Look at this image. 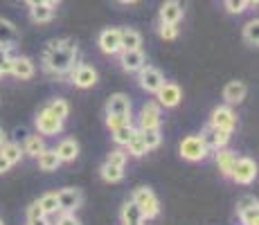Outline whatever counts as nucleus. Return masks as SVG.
I'll return each instance as SVG.
<instances>
[{
    "mask_svg": "<svg viewBox=\"0 0 259 225\" xmlns=\"http://www.w3.org/2000/svg\"><path fill=\"white\" fill-rule=\"evenodd\" d=\"M74 59H77V43L72 38L66 41H50L46 57H43V68L48 74L54 77H63L66 72H70V68L74 66Z\"/></svg>",
    "mask_w": 259,
    "mask_h": 225,
    "instance_id": "obj_1",
    "label": "nucleus"
},
{
    "mask_svg": "<svg viewBox=\"0 0 259 225\" xmlns=\"http://www.w3.org/2000/svg\"><path fill=\"white\" fill-rule=\"evenodd\" d=\"M133 203L140 207L144 218H156L158 214H160V203H158L156 194L149 187H138L136 192H133Z\"/></svg>",
    "mask_w": 259,
    "mask_h": 225,
    "instance_id": "obj_2",
    "label": "nucleus"
},
{
    "mask_svg": "<svg viewBox=\"0 0 259 225\" xmlns=\"http://www.w3.org/2000/svg\"><path fill=\"white\" fill-rule=\"evenodd\" d=\"M230 178L235 180L237 185H250L252 180L257 178V164H255V160H250V158H237L235 160V167H232Z\"/></svg>",
    "mask_w": 259,
    "mask_h": 225,
    "instance_id": "obj_3",
    "label": "nucleus"
},
{
    "mask_svg": "<svg viewBox=\"0 0 259 225\" xmlns=\"http://www.w3.org/2000/svg\"><path fill=\"white\" fill-rule=\"evenodd\" d=\"M181 156L189 160V162H201V160H205V156H207V149L198 135H187L181 142Z\"/></svg>",
    "mask_w": 259,
    "mask_h": 225,
    "instance_id": "obj_4",
    "label": "nucleus"
},
{
    "mask_svg": "<svg viewBox=\"0 0 259 225\" xmlns=\"http://www.w3.org/2000/svg\"><path fill=\"white\" fill-rule=\"evenodd\" d=\"M230 135L232 133L226 131V128H217V126H210V124H207L198 138L203 140L207 151H217V149H223L228 142H230Z\"/></svg>",
    "mask_w": 259,
    "mask_h": 225,
    "instance_id": "obj_5",
    "label": "nucleus"
},
{
    "mask_svg": "<svg viewBox=\"0 0 259 225\" xmlns=\"http://www.w3.org/2000/svg\"><path fill=\"white\" fill-rule=\"evenodd\" d=\"M36 131L41 135H59L63 131V119H59L57 115L46 106L36 115Z\"/></svg>",
    "mask_w": 259,
    "mask_h": 225,
    "instance_id": "obj_6",
    "label": "nucleus"
},
{
    "mask_svg": "<svg viewBox=\"0 0 259 225\" xmlns=\"http://www.w3.org/2000/svg\"><path fill=\"white\" fill-rule=\"evenodd\" d=\"M138 81H140V88L147 90V93H158V88L165 83V77H162V72L158 68L153 66H142L138 70Z\"/></svg>",
    "mask_w": 259,
    "mask_h": 225,
    "instance_id": "obj_7",
    "label": "nucleus"
},
{
    "mask_svg": "<svg viewBox=\"0 0 259 225\" xmlns=\"http://www.w3.org/2000/svg\"><path fill=\"white\" fill-rule=\"evenodd\" d=\"M70 79L77 88H93L97 83V70L86 63H79L70 68Z\"/></svg>",
    "mask_w": 259,
    "mask_h": 225,
    "instance_id": "obj_8",
    "label": "nucleus"
},
{
    "mask_svg": "<svg viewBox=\"0 0 259 225\" xmlns=\"http://www.w3.org/2000/svg\"><path fill=\"white\" fill-rule=\"evenodd\" d=\"M210 126H217V128H226V131H235L237 128V115L230 106H219L212 111V117H210Z\"/></svg>",
    "mask_w": 259,
    "mask_h": 225,
    "instance_id": "obj_9",
    "label": "nucleus"
},
{
    "mask_svg": "<svg viewBox=\"0 0 259 225\" xmlns=\"http://www.w3.org/2000/svg\"><path fill=\"white\" fill-rule=\"evenodd\" d=\"M158 104L160 106H165V108H174V106H178L181 104V99H183V90L181 86H176V83H171V81H165L160 88H158Z\"/></svg>",
    "mask_w": 259,
    "mask_h": 225,
    "instance_id": "obj_10",
    "label": "nucleus"
},
{
    "mask_svg": "<svg viewBox=\"0 0 259 225\" xmlns=\"http://www.w3.org/2000/svg\"><path fill=\"white\" fill-rule=\"evenodd\" d=\"M119 63L126 72H138L142 66H147V57L142 50H119Z\"/></svg>",
    "mask_w": 259,
    "mask_h": 225,
    "instance_id": "obj_11",
    "label": "nucleus"
},
{
    "mask_svg": "<svg viewBox=\"0 0 259 225\" xmlns=\"http://www.w3.org/2000/svg\"><path fill=\"white\" fill-rule=\"evenodd\" d=\"M97 43H99V50H102L104 54H111V57L117 54L119 50H122V43H119V29L117 27L104 29V32L99 34Z\"/></svg>",
    "mask_w": 259,
    "mask_h": 225,
    "instance_id": "obj_12",
    "label": "nucleus"
},
{
    "mask_svg": "<svg viewBox=\"0 0 259 225\" xmlns=\"http://www.w3.org/2000/svg\"><path fill=\"white\" fill-rule=\"evenodd\" d=\"M59 198V212H74L77 207H81L83 203V196L79 189H72V187H66L57 194Z\"/></svg>",
    "mask_w": 259,
    "mask_h": 225,
    "instance_id": "obj_13",
    "label": "nucleus"
},
{
    "mask_svg": "<svg viewBox=\"0 0 259 225\" xmlns=\"http://www.w3.org/2000/svg\"><path fill=\"white\" fill-rule=\"evenodd\" d=\"M160 126V104L149 102L140 111V131L144 128H158Z\"/></svg>",
    "mask_w": 259,
    "mask_h": 225,
    "instance_id": "obj_14",
    "label": "nucleus"
},
{
    "mask_svg": "<svg viewBox=\"0 0 259 225\" xmlns=\"http://www.w3.org/2000/svg\"><path fill=\"white\" fill-rule=\"evenodd\" d=\"M183 12H185V3L183 0H167L160 7V23L176 25L183 18Z\"/></svg>",
    "mask_w": 259,
    "mask_h": 225,
    "instance_id": "obj_15",
    "label": "nucleus"
},
{
    "mask_svg": "<svg viewBox=\"0 0 259 225\" xmlns=\"http://www.w3.org/2000/svg\"><path fill=\"white\" fill-rule=\"evenodd\" d=\"M106 115H131V99L124 93L111 95L106 102Z\"/></svg>",
    "mask_w": 259,
    "mask_h": 225,
    "instance_id": "obj_16",
    "label": "nucleus"
},
{
    "mask_svg": "<svg viewBox=\"0 0 259 225\" xmlns=\"http://www.w3.org/2000/svg\"><path fill=\"white\" fill-rule=\"evenodd\" d=\"M9 72L14 74L16 79H32L34 77V63L29 61L27 57H12V68Z\"/></svg>",
    "mask_w": 259,
    "mask_h": 225,
    "instance_id": "obj_17",
    "label": "nucleus"
},
{
    "mask_svg": "<svg viewBox=\"0 0 259 225\" xmlns=\"http://www.w3.org/2000/svg\"><path fill=\"white\" fill-rule=\"evenodd\" d=\"M18 43V32L14 27V23H9L7 18L0 16V48H14Z\"/></svg>",
    "mask_w": 259,
    "mask_h": 225,
    "instance_id": "obj_18",
    "label": "nucleus"
},
{
    "mask_svg": "<svg viewBox=\"0 0 259 225\" xmlns=\"http://www.w3.org/2000/svg\"><path fill=\"white\" fill-rule=\"evenodd\" d=\"M235 151H230V149H217V167H219V171L223 173L226 178H230V173H232V167H235Z\"/></svg>",
    "mask_w": 259,
    "mask_h": 225,
    "instance_id": "obj_19",
    "label": "nucleus"
},
{
    "mask_svg": "<svg viewBox=\"0 0 259 225\" xmlns=\"http://www.w3.org/2000/svg\"><path fill=\"white\" fill-rule=\"evenodd\" d=\"M246 83L243 81H230L226 88H223V99L228 104H241L246 99Z\"/></svg>",
    "mask_w": 259,
    "mask_h": 225,
    "instance_id": "obj_20",
    "label": "nucleus"
},
{
    "mask_svg": "<svg viewBox=\"0 0 259 225\" xmlns=\"http://www.w3.org/2000/svg\"><path fill=\"white\" fill-rule=\"evenodd\" d=\"M119 43H122V50H140L142 36L138 29L124 27V29H119Z\"/></svg>",
    "mask_w": 259,
    "mask_h": 225,
    "instance_id": "obj_21",
    "label": "nucleus"
},
{
    "mask_svg": "<svg viewBox=\"0 0 259 225\" xmlns=\"http://www.w3.org/2000/svg\"><path fill=\"white\" fill-rule=\"evenodd\" d=\"M54 151H57L61 162H72V160H77V156H79V144L74 142V140H63V142H59V147L54 149Z\"/></svg>",
    "mask_w": 259,
    "mask_h": 225,
    "instance_id": "obj_22",
    "label": "nucleus"
},
{
    "mask_svg": "<svg viewBox=\"0 0 259 225\" xmlns=\"http://www.w3.org/2000/svg\"><path fill=\"white\" fill-rule=\"evenodd\" d=\"M36 160H38L41 171H57L59 164H61V160H59V156H57V151H54V149H43V151L36 156Z\"/></svg>",
    "mask_w": 259,
    "mask_h": 225,
    "instance_id": "obj_23",
    "label": "nucleus"
},
{
    "mask_svg": "<svg viewBox=\"0 0 259 225\" xmlns=\"http://www.w3.org/2000/svg\"><path fill=\"white\" fill-rule=\"evenodd\" d=\"M124 147H126V153H131L133 158H140V156L147 153V144H144V140H142V131H140V128H136V131H133L131 140H128Z\"/></svg>",
    "mask_w": 259,
    "mask_h": 225,
    "instance_id": "obj_24",
    "label": "nucleus"
},
{
    "mask_svg": "<svg viewBox=\"0 0 259 225\" xmlns=\"http://www.w3.org/2000/svg\"><path fill=\"white\" fill-rule=\"evenodd\" d=\"M29 18H32V23H50L54 18V7H50V5H36V7H29Z\"/></svg>",
    "mask_w": 259,
    "mask_h": 225,
    "instance_id": "obj_25",
    "label": "nucleus"
},
{
    "mask_svg": "<svg viewBox=\"0 0 259 225\" xmlns=\"http://www.w3.org/2000/svg\"><path fill=\"white\" fill-rule=\"evenodd\" d=\"M43 149H46V142H43L41 135H27V138H25V144H23V156L36 158Z\"/></svg>",
    "mask_w": 259,
    "mask_h": 225,
    "instance_id": "obj_26",
    "label": "nucleus"
},
{
    "mask_svg": "<svg viewBox=\"0 0 259 225\" xmlns=\"http://www.w3.org/2000/svg\"><path fill=\"white\" fill-rule=\"evenodd\" d=\"M142 221H144V216H142L140 207H138V205L133 203V201H128V203L122 207V223L128 225V223H142Z\"/></svg>",
    "mask_w": 259,
    "mask_h": 225,
    "instance_id": "obj_27",
    "label": "nucleus"
},
{
    "mask_svg": "<svg viewBox=\"0 0 259 225\" xmlns=\"http://www.w3.org/2000/svg\"><path fill=\"white\" fill-rule=\"evenodd\" d=\"M0 153L12 162V167L16 162H21V158H23V149H21V144H16V142H5L3 147H0Z\"/></svg>",
    "mask_w": 259,
    "mask_h": 225,
    "instance_id": "obj_28",
    "label": "nucleus"
},
{
    "mask_svg": "<svg viewBox=\"0 0 259 225\" xmlns=\"http://www.w3.org/2000/svg\"><path fill=\"white\" fill-rule=\"evenodd\" d=\"M99 173H102V178L106 180V183H119V180L124 178V167H115V164L104 162Z\"/></svg>",
    "mask_w": 259,
    "mask_h": 225,
    "instance_id": "obj_29",
    "label": "nucleus"
},
{
    "mask_svg": "<svg viewBox=\"0 0 259 225\" xmlns=\"http://www.w3.org/2000/svg\"><path fill=\"white\" fill-rule=\"evenodd\" d=\"M142 140H144V144H147V151L158 149V147H160V142H162L160 126H158V128H144V131H142Z\"/></svg>",
    "mask_w": 259,
    "mask_h": 225,
    "instance_id": "obj_30",
    "label": "nucleus"
},
{
    "mask_svg": "<svg viewBox=\"0 0 259 225\" xmlns=\"http://www.w3.org/2000/svg\"><path fill=\"white\" fill-rule=\"evenodd\" d=\"M38 205H41V209H43V214H46V216L59 212V198H57V194H46V196H41V198H38Z\"/></svg>",
    "mask_w": 259,
    "mask_h": 225,
    "instance_id": "obj_31",
    "label": "nucleus"
},
{
    "mask_svg": "<svg viewBox=\"0 0 259 225\" xmlns=\"http://www.w3.org/2000/svg\"><path fill=\"white\" fill-rule=\"evenodd\" d=\"M243 38H246L248 45L259 43V21L257 18H252V21L246 23V27H243Z\"/></svg>",
    "mask_w": 259,
    "mask_h": 225,
    "instance_id": "obj_32",
    "label": "nucleus"
},
{
    "mask_svg": "<svg viewBox=\"0 0 259 225\" xmlns=\"http://www.w3.org/2000/svg\"><path fill=\"white\" fill-rule=\"evenodd\" d=\"M133 131H136V128H133L131 124H124V126L115 128V131H111V133H113V140H115V144H119V147H124V144H126L128 140H131Z\"/></svg>",
    "mask_w": 259,
    "mask_h": 225,
    "instance_id": "obj_33",
    "label": "nucleus"
},
{
    "mask_svg": "<svg viewBox=\"0 0 259 225\" xmlns=\"http://www.w3.org/2000/svg\"><path fill=\"white\" fill-rule=\"evenodd\" d=\"M239 218H241L243 225H259V207L252 205V207H246L239 212Z\"/></svg>",
    "mask_w": 259,
    "mask_h": 225,
    "instance_id": "obj_34",
    "label": "nucleus"
},
{
    "mask_svg": "<svg viewBox=\"0 0 259 225\" xmlns=\"http://www.w3.org/2000/svg\"><path fill=\"white\" fill-rule=\"evenodd\" d=\"M50 111H52L54 115H57V117L59 119H66L68 117V113H70V106H68V102H66V99H52V102H50Z\"/></svg>",
    "mask_w": 259,
    "mask_h": 225,
    "instance_id": "obj_35",
    "label": "nucleus"
},
{
    "mask_svg": "<svg viewBox=\"0 0 259 225\" xmlns=\"http://www.w3.org/2000/svg\"><path fill=\"white\" fill-rule=\"evenodd\" d=\"M124 124H131V115H106V126L111 131L124 126Z\"/></svg>",
    "mask_w": 259,
    "mask_h": 225,
    "instance_id": "obj_36",
    "label": "nucleus"
},
{
    "mask_svg": "<svg viewBox=\"0 0 259 225\" xmlns=\"http://www.w3.org/2000/svg\"><path fill=\"white\" fill-rule=\"evenodd\" d=\"M12 50L14 48H0V77L7 74L12 68Z\"/></svg>",
    "mask_w": 259,
    "mask_h": 225,
    "instance_id": "obj_37",
    "label": "nucleus"
},
{
    "mask_svg": "<svg viewBox=\"0 0 259 225\" xmlns=\"http://www.w3.org/2000/svg\"><path fill=\"white\" fill-rule=\"evenodd\" d=\"M158 34H160V38H165V41H174V38L178 36V27L171 25V23H160Z\"/></svg>",
    "mask_w": 259,
    "mask_h": 225,
    "instance_id": "obj_38",
    "label": "nucleus"
},
{
    "mask_svg": "<svg viewBox=\"0 0 259 225\" xmlns=\"http://www.w3.org/2000/svg\"><path fill=\"white\" fill-rule=\"evenodd\" d=\"M106 162L115 164V167H124V162H126V153H124L122 149H115V151H111L106 156Z\"/></svg>",
    "mask_w": 259,
    "mask_h": 225,
    "instance_id": "obj_39",
    "label": "nucleus"
},
{
    "mask_svg": "<svg viewBox=\"0 0 259 225\" xmlns=\"http://www.w3.org/2000/svg\"><path fill=\"white\" fill-rule=\"evenodd\" d=\"M246 7H248L246 0H226V9L230 14H243Z\"/></svg>",
    "mask_w": 259,
    "mask_h": 225,
    "instance_id": "obj_40",
    "label": "nucleus"
},
{
    "mask_svg": "<svg viewBox=\"0 0 259 225\" xmlns=\"http://www.w3.org/2000/svg\"><path fill=\"white\" fill-rule=\"evenodd\" d=\"M57 225H81L74 216V212H61L57 218Z\"/></svg>",
    "mask_w": 259,
    "mask_h": 225,
    "instance_id": "obj_41",
    "label": "nucleus"
},
{
    "mask_svg": "<svg viewBox=\"0 0 259 225\" xmlns=\"http://www.w3.org/2000/svg\"><path fill=\"white\" fill-rule=\"evenodd\" d=\"M41 216H46V214H43V209H41V205H38V201L29 205V207H27V221H32V218H41Z\"/></svg>",
    "mask_w": 259,
    "mask_h": 225,
    "instance_id": "obj_42",
    "label": "nucleus"
},
{
    "mask_svg": "<svg viewBox=\"0 0 259 225\" xmlns=\"http://www.w3.org/2000/svg\"><path fill=\"white\" fill-rule=\"evenodd\" d=\"M252 205H257V198L255 196H243L241 201L237 203V212H241V209H246V207H252Z\"/></svg>",
    "mask_w": 259,
    "mask_h": 225,
    "instance_id": "obj_43",
    "label": "nucleus"
},
{
    "mask_svg": "<svg viewBox=\"0 0 259 225\" xmlns=\"http://www.w3.org/2000/svg\"><path fill=\"white\" fill-rule=\"evenodd\" d=\"M9 169H12V162H9V160L0 153V173H7Z\"/></svg>",
    "mask_w": 259,
    "mask_h": 225,
    "instance_id": "obj_44",
    "label": "nucleus"
},
{
    "mask_svg": "<svg viewBox=\"0 0 259 225\" xmlns=\"http://www.w3.org/2000/svg\"><path fill=\"white\" fill-rule=\"evenodd\" d=\"M29 225H50L48 216H41V218H32V221H27Z\"/></svg>",
    "mask_w": 259,
    "mask_h": 225,
    "instance_id": "obj_45",
    "label": "nucleus"
},
{
    "mask_svg": "<svg viewBox=\"0 0 259 225\" xmlns=\"http://www.w3.org/2000/svg\"><path fill=\"white\" fill-rule=\"evenodd\" d=\"M27 3V7H36V5H43L46 0H25Z\"/></svg>",
    "mask_w": 259,
    "mask_h": 225,
    "instance_id": "obj_46",
    "label": "nucleus"
},
{
    "mask_svg": "<svg viewBox=\"0 0 259 225\" xmlns=\"http://www.w3.org/2000/svg\"><path fill=\"white\" fill-rule=\"evenodd\" d=\"M59 3H61V0H46V5H50V7H57Z\"/></svg>",
    "mask_w": 259,
    "mask_h": 225,
    "instance_id": "obj_47",
    "label": "nucleus"
},
{
    "mask_svg": "<svg viewBox=\"0 0 259 225\" xmlns=\"http://www.w3.org/2000/svg\"><path fill=\"white\" fill-rule=\"evenodd\" d=\"M5 142H7V135H5L3 131H0V147H3V144H5Z\"/></svg>",
    "mask_w": 259,
    "mask_h": 225,
    "instance_id": "obj_48",
    "label": "nucleus"
},
{
    "mask_svg": "<svg viewBox=\"0 0 259 225\" xmlns=\"http://www.w3.org/2000/svg\"><path fill=\"white\" fill-rule=\"evenodd\" d=\"M119 3H124V5H133V3H138V0H119Z\"/></svg>",
    "mask_w": 259,
    "mask_h": 225,
    "instance_id": "obj_49",
    "label": "nucleus"
},
{
    "mask_svg": "<svg viewBox=\"0 0 259 225\" xmlns=\"http://www.w3.org/2000/svg\"><path fill=\"white\" fill-rule=\"evenodd\" d=\"M246 3H248V5H257V0H246Z\"/></svg>",
    "mask_w": 259,
    "mask_h": 225,
    "instance_id": "obj_50",
    "label": "nucleus"
},
{
    "mask_svg": "<svg viewBox=\"0 0 259 225\" xmlns=\"http://www.w3.org/2000/svg\"><path fill=\"white\" fill-rule=\"evenodd\" d=\"M128 225H142V223H128Z\"/></svg>",
    "mask_w": 259,
    "mask_h": 225,
    "instance_id": "obj_51",
    "label": "nucleus"
},
{
    "mask_svg": "<svg viewBox=\"0 0 259 225\" xmlns=\"http://www.w3.org/2000/svg\"><path fill=\"white\" fill-rule=\"evenodd\" d=\"M0 225H5V223H3V218H0Z\"/></svg>",
    "mask_w": 259,
    "mask_h": 225,
    "instance_id": "obj_52",
    "label": "nucleus"
}]
</instances>
